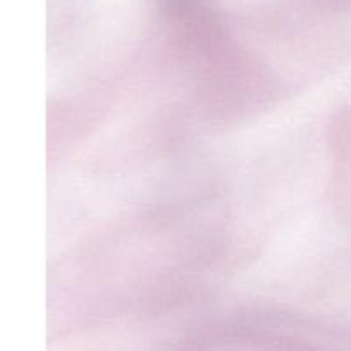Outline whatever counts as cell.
Returning a JSON list of instances; mask_svg holds the SVG:
<instances>
[{
    "label": "cell",
    "instance_id": "1",
    "mask_svg": "<svg viewBox=\"0 0 351 351\" xmlns=\"http://www.w3.org/2000/svg\"><path fill=\"white\" fill-rule=\"evenodd\" d=\"M154 2H157L160 5H176L180 0H154Z\"/></svg>",
    "mask_w": 351,
    "mask_h": 351
}]
</instances>
